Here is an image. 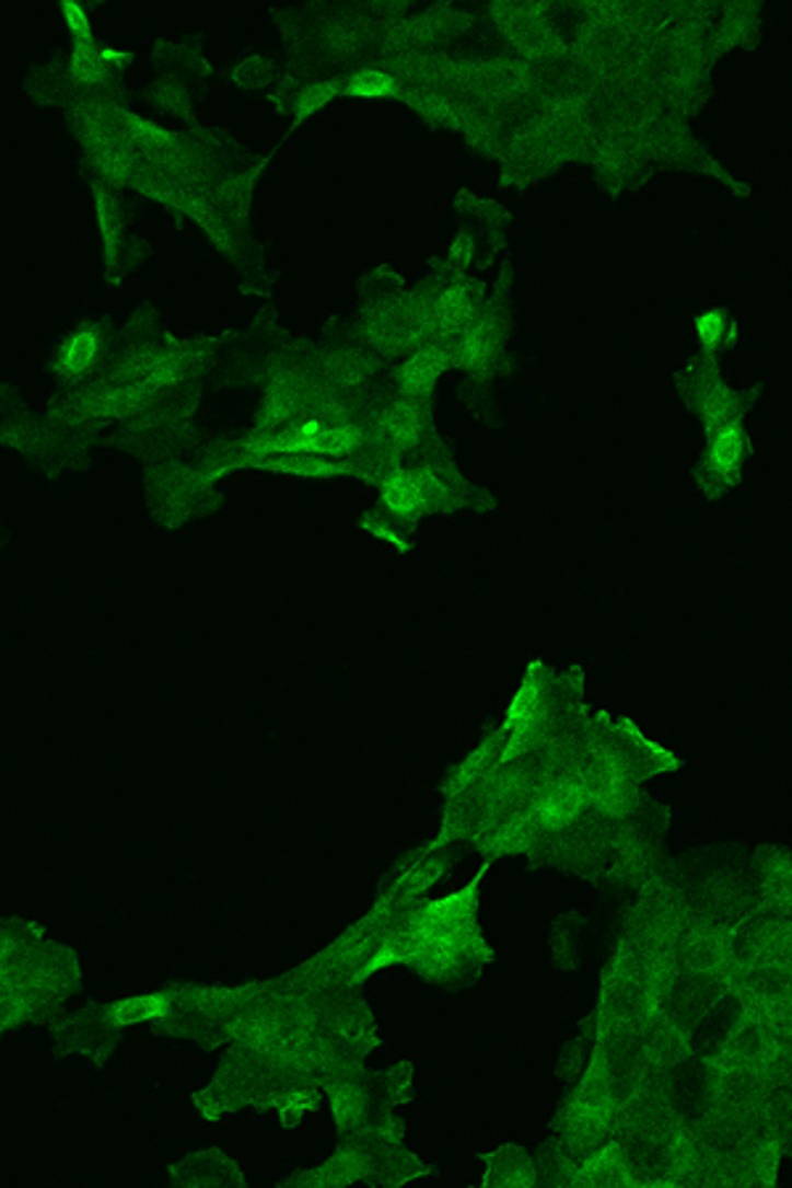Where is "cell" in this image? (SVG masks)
<instances>
[{"label": "cell", "mask_w": 792, "mask_h": 1188, "mask_svg": "<svg viewBox=\"0 0 792 1188\" xmlns=\"http://www.w3.org/2000/svg\"><path fill=\"white\" fill-rule=\"evenodd\" d=\"M494 346H497V336L489 323L470 325L468 331H465V338L459 342L457 357H459V362L468 365V368H476V365L487 362V359L491 357V351H494Z\"/></svg>", "instance_id": "5bb4252c"}, {"label": "cell", "mask_w": 792, "mask_h": 1188, "mask_svg": "<svg viewBox=\"0 0 792 1188\" xmlns=\"http://www.w3.org/2000/svg\"><path fill=\"white\" fill-rule=\"evenodd\" d=\"M584 789H586V798L603 803V806H608V808H618V806H624L626 798H629V780H626L621 763H618L613 756H605L603 761H597V766H594L592 787H584Z\"/></svg>", "instance_id": "52a82bcc"}, {"label": "cell", "mask_w": 792, "mask_h": 1188, "mask_svg": "<svg viewBox=\"0 0 792 1188\" xmlns=\"http://www.w3.org/2000/svg\"><path fill=\"white\" fill-rule=\"evenodd\" d=\"M349 90L354 95H362V99H383V95L394 93L396 80L381 72V69H365V72L351 77Z\"/></svg>", "instance_id": "2e32d148"}, {"label": "cell", "mask_w": 792, "mask_h": 1188, "mask_svg": "<svg viewBox=\"0 0 792 1188\" xmlns=\"http://www.w3.org/2000/svg\"><path fill=\"white\" fill-rule=\"evenodd\" d=\"M536 697L539 695H536L534 679H528V682L519 690V695H515L513 705L508 708V722H504V727H508L510 731H515V735L528 731L536 716V703H539Z\"/></svg>", "instance_id": "9a60e30c"}, {"label": "cell", "mask_w": 792, "mask_h": 1188, "mask_svg": "<svg viewBox=\"0 0 792 1188\" xmlns=\"http://www.w3.org/2000/svg\"><path fill=\"white\" fill-rule=\"evenodd\" d=\"M584 800H586L584 785H573V782H568V785H558L549 789V793L541 795L539 806H536V819H539L541 827L560 830V827H566L568 821L576 817V814L581 811V806H584Z\"/></svg>", "instance_id": "5b68a950"}, {"label": "cell", "mask_w": 792, "mask_h": 1188, "mask_svg": "<svg viewBox=\"0 0 792 1188\" xmlns=\"http://www.w3.org/2000/svg\"><path fill=\"white\" fill-rule=\"evenodd\" d=\"M428 481L423 475L396 471L383 484V503L399 518H410L428 503Z\"/></svg>", "instance_id": "277c9868"}, {"label": "cell", "mask_w": 792, "mask_h": 1188, "mask_svg": "<svg viewBox=\"0 0 792 1188\" xmlns=\"http://www.w3.org/2000/svg\"><path fill=\"white\" fill-rule=\"evenodd\" d=\"M671 1157H674V1162H676L674 1167H679V1170H685L689 1157H692V1149H689V1144L685 1139H682V1135L674 1141V1146H671Z\"/></svg>", "instance_id": "44dd1931"}, {"label": "cell", "mask_w": 792, "mask_h": 1188, "mask_svg": "<svg viewBox=\"0 0 792 1188\" xmlns=\"http://www.w3.org/2000/svg\"><path fill=\"white\" fill-rule=\"evenodd\" d=\"M357 441H360V434L351 426H323V423L310 420L257 441V452L317 458V454H347L357 447Z\"/></svg>", "instance_id": "7a4b0ae2"}, {"label": "cell", "mask_w": 792, "mask_h": 1188, "mask_svg": "<svg viewBox=\"0 0 792 1188\" xmlns=\"http://www.w3.org/2000/svg\"><path fill=\"white\" fill-rule=\"evenodd\" d=\"M610 1112H613V1102L608 1099V1096L594 1094L590 1096V1099H581L576 1107H573V1117H571L573 1133L581 1135V1139H592V1135H597L599 1130L608 1126Z\"/></svg>", "instance_id": "4fadbf2b"}, {"label": "cell", "mask_w": 792, "mask_h": 1188, "mask_svg": "<svg viewBox=\"0 0 792 1188\" xmlns=\"http://www.w3.org/2000/svg\"><path fill=\"white\" fill-rule=\"evenodd\" d=\"M528 838H532V827H528V821L526 819H515V821H510V824L500 832L497 843H500L502 847H513V851H515V847L526 845Z\"/></svg>", "instance_id": "ac0fdd59"}, {"label": "cell", "mask_w": 792, "mask_h": 1188, "mask_svg": "<svg viewBox=\"0 0 792 1188\" xmlns=\"http://www.w3.org/2000/svg\"><path fill=\"white\" fill-rule=\"evenodd\" d=\"M170 1012V1001L164 993L136 995V999H123L108 1010V1019L114 1025L143 1023V1019H159Z\"/></svg>", "instance_id": "8fae6325"}, {"label": "cell", "mask_w": 792, "mask_h": 1188, "mask_svg": "<svg viewBox=\"0 0 792 1188\" xmlns=\"http://www.w3.org/2000/svg\"><path fill=\"white\" fill-rule=\"evenodd\" d=\"M180 368L183 359L172 355V351H151V355L145 351V355L132 359V362L114 378L112 387L95 396L93 407L104 415L138 407L153 391L167 389L170 383L180 376Z\"/></svg>", "instance_id": "6da1fadb"}, {"label": "cell", "mask_w": 792, "mask_h": 1188, "mask_svg": "<svg viewBox=\"0 0 792 1188\" xmlns=\"http://www.w3.org/2000/svg\"><path fill=\"white\" fill-rule=\"evenodd\" d=\"M743 452H745V439L737 423L721 426L717 436H713V445H711V468L721 475L732 473L734 468L739 465V460H743Z\"/></svg>", "instance_id": "7c38bea8"}, {"label": "cell", "mask_w": 792, "mask_h": 1188, "mask_svg": "<svg viewBox=\"0 0 792 1188\" xmlns=\"http://www.w3.org/2000/svg\"><path fill=\"white\" fill-rule=\"evenodd\" d=\"M442 333H457L470 323L473 318V297L465 286L444 288L436 301V310L431 314Z\"/></svg>", "instance_id": "9c48e42d"}, {"label": "cell", "mask_w": 792, "mask_h": 1188, "mask_svg": "<svg viewBox=\"0 0 792 1188\" xmlns=\"http://www.w3.org/2000/svg\"><path fill=\"white\" fill-rule=\"evenodd\" d=\"M724 325H726V320L721 312L713 310V312L702 314V318L698 320V336L702 338V344L706 346L719 344L721 336H724Z\"/></svg>", "instance_id": "e0dca14e"}, {"label": "cell", "mask_w": 792, "mask_h": 1188, "mask_svg": "<svg viewBox=\"0 0 792 1188\" xmlns=\"http://www.w3.org/2000/svg\"><path fill=\"white\" fill-rule=\"evenodd\" d=\"M446 368V355L439 349H423L418 355H412L405 362V368L399 372L401 389L407 394H423L436 383V378L442 376Z\"/></svg>", "instance_id": "ba28073f"}, {"label": "cell", "mask_w": 792, "mask_h": 1188, "mask_svg": "<svg viewBox=\"0 0 792 1188\" xmlns=\"http://www.w3.org/2000/svg\"><path fill=\"white\" fill-rule=\"evenodd\" d=\"M328 95H330V93H328V90H325V88H312L310 93H306L304 99H302V114L315 112L317 106H323L325 101H328Z\"/></svg>", "instance_id": "ffe728a7"}, {"label": "cell", "mask_w": 792, "mask_h": 1188, "mask_svg": "<svg viewBox=\"0 0 792 1188\" xmlns=\"http://www.w3.org/2000/svg\"><path fill=\"white\" fill-rule=\"evenodd\" d=\"M386 439L396 447H412L423 434V415L412 404H396L383 415L381 423Z\"/></svg>", "instance_id": "30bf717a"}, {"label": "cell", "mask_w": 792, "mask_h": 1188, "mask_svg": "<svg viewBox=\"0 0 792 1188\" xmlns=\"http://www.w3.org/2000/svg\"><path fill=\"white\" fill-rule=\"evenodd\" d=\"M104 351V336L98 327L82 325L63 338L59 351H56V368L63 378H82L95 368Z\"/></svg>", "instance_id": "3957f363"}, {"label": "cell", "mask_w": 792, "mask_h": 1188, "mask_svg": "<svg viewBox=\"0 0 792 1188\" xmlns=\"http://www.w3.org/2000/svg\"><path fill=\"white\" fill-rule=\"evenodd\" d=\"M360 1109H362V1104H360V1099H357L354 1091L341 1088L334 1096V1112L341 1122H347V1120H351V1117L360 1115Z\"/></svg>", "instance_id": "d6986e66"}, {"label": "cell", "mask_w": 792, "mask_h": 1188, "mask_svg": "<svg viewBox=\"0 0 792 1188\" xmlns=\"http://www.w3.org/2000/svg\"><path fill=\"white\" fill-rule=\"evenodd\" d=\"M426 327V312L415 310L412 304H396L381 312V318L375 320L373 336L378 344H392L401 346L410 344L415 336Z\"/></svg>", "instance_id": "8992f818"}]
</instances>
